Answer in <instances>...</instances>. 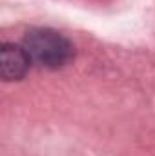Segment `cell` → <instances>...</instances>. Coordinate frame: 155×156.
Returning <instances> with one entry per match:
<instances>
[{"label":"cell","instance_id":"2","mask_svg":"<svg viewBox=\"0 0 155 156\" xmlns=\"http://www.w3.org/2000/svg\"><path fill=\"white\" fill-rule=\"evenodd\" d=\"M31 64V56L28 55L26 47L6 44L0 55V71L4 80H20L28 73Z\"/></svg>","mask_w":155,"mask_h":156},{"label":"cell","instance_id":"1","mask_svg":"<svg viewBox=\"0 0 155 156\" xmlns=\"http://www.w3.org/2000/svg\"><path fill=\"white\" fill-rule=\"evenodd\" d=\"M24 47L35 62L46 67H60L73 56V45L51 29H35L28 33Z\"/></svg>","mask_w":155,"mask_h":156}]
</instances>
